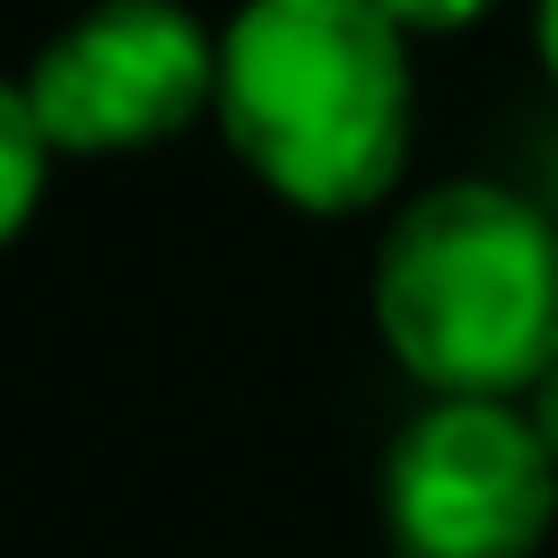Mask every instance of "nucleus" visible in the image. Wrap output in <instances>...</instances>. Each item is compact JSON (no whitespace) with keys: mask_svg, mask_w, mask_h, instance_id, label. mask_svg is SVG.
Returning a JSON list of instances; mask_svg holds the SVG:
<instances>
[{"mask_svg":"<svg viewBox=\"0 0 558 558\" xmlns=\"http://www.w3.org/2000/svg\"><path fill=\"white\" fill-rule=\"evenodd\" d=\"M366 305L427 401H532L558 366V218L488 174L427 183L384 227Z\"/></svg>","mask_w":558,"mask_h":558,"instance_id":"2","label":"nucleus"},{"mask_svg":"<svg viewBox=\"0 0 558 558\" xmlns=\"http://www.w3.org/2000/svg\"><path fill=\"white\" fill-rule=\"evenodd\" d=\"M532 44H541V70L558 87V0H532Z\"/></svg>","mask_w":558,"mask_h":558,"instance_id":"8","label":"nucleus"},{"mask_svg":"<svg viewBox=\"0 0 558 558\" xmlns=\"http://www.w3.org/2000/svg\"><path fill=\"white\" fill-rule=\"evenodd\" d=\"M44 166H52V140H44L26 87L0 78V253H9V244L26 235V218H35V201H44Z\"/></svg>","mask_w":558,"mask_h":558,"instance_id":"5","label":"nucleus"},{"mask_svg":"<svg viewBox=\"0 0 558 558\" xmlns=\"http://www.w3.org/2000/svg\"><path fill=\"white\" fill-rule=\"evenodd\" d=\"M26 105L52 157H122L218 113V35L183 0H96L26 61Z\"/></svg>","mask_w":558,"mask_h":558,"instance_id":"4","label":"nucleus"},{"mask_svg":"<svg viewBox=\"0 0 558 558\" xmlns=\"http://www.w3.org/2000/svg\"><path fill=\"white\" fill-rule=\"evenodd\" d=\"M523 410H532V427H541V445H549V462H558V366L541 375V392H532Z\"/></svg>","mask_w":558,"mask_h":558,"instance_id":"7","label":"nucleus"},{"mask_svg":"<svg viewBox=\"0 0 558 558\" xmlns=\"http://www.w3.org/2000/svg\"><path fill=\"white\" fill-rule=\"evenodd\" d=\"M218 131L270 201L375 209L410 166V35L375 0H244L218 35Z\"/></svg>","mask_w":558,"mask_h":558,"instance_id":"1","label":"nucleus"},{"mask_svg":"<svg viewBox=\"0 0 558 558\" xmlns=\"http://www.w3.org/2000/svg\"><path fill=\"white\" fill-rule=\"evenodd\" d=\"M392 558H532L558 523V462L523 401H418L375 480Z\"/></svg>","mask_w":558,"mask_h":558,"instance_id":"3","label":"nucleus"},{"mask_svg":"<svg viewBox=\"0 0 558 558\" xmlns=\"http://www.w3.org/2000/svg\"><path fill=\"white\" fill-rule=\"evenodd\" d=\"M401 35H462L471 17H488V0H375Z\"/></svg>","mask_w":558,"mask_h":558,"instance_id":"6","label":"nucleus"}]
</instances>
